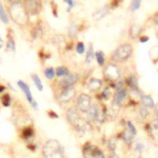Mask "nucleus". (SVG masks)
I'll return each instance as SVG.
<instances>
[{"label": "nucleus", "instance_id": "obj_6", "mask_svg": "<svg viewBox=\"0 0 158 158\" xmlns=\"http://www.w3.org/2000/svg\"><path fill=\"white\" fill-rule=\"evenodd\" d=\"M78 80V75L77 73H69L60 81V85L63 87H70L77 83Z\"/></svg>", "mask_w": 158, "mask_h": 158}, {"label": "nucleus", "instance_id": "obj_30", "mask_svg": "<svg viewBox=\"0 0 158 158\" xmlns=\"http://www.w3.org/2000/svg\"><path fill=\"white\" fill-rule=\"evenodd\" d=\"M28 3L29 4L30 10L33 12L36 11V9H38V6L37 1H28Z\"/></svg>", "mask_w": 158, "mask_h": 158}, {"label": "nucleus", "instance_id": "obj_4", "mask_svg": "<svg viewBox=\"0 0 158 158\" xmlns=\"http://www.w3.org/2000/svg\"><path fill=\"white\" fill-rule=\"evenodd\" d=\"M84 158H104L102 151L96 146L89 145L83 151Z\"/></svg>", "mask_w": 158, "mask_h": 158}, {"label": "nucleus", "instance_id": "obj_45", "mask_svg": "<svg viewBox=\"0 0 158 158\" xmlns=\"http://www.w3.org/2000/svg\"><path fill=\"white\" fill-rule=\"evenodd\" d=\"M109 158H119V157L115 154H112L109 157Z\"/></svg>", "mask_w": 158, "mask_h": 158}, {"label": "nucleus", "instance_id": "obj_5", "mask_svg": "<svg viewBox=\"0 0 158 158\" xmlns=\"http://www.w3.org/2000/svg\"><path fill=\"white\" fill-rule=\"evenodd\" d=\"M91 97L85 94L82 93L78 97L77 101V105L78 109L83 112H88L91 106Z\"/></svg>", "mask_w": 158, "mask_h": 158}, {"label": "nucleus", "instance_id": "obj_2", "mask_svg": "<svg viewBox=\"0 0 158 158\" xmlns=\"http://www.w3.org/2000/svg\"><path fill=\"white\" fill-rule=\"evenodd\" d=\"M12 18L18 23H23L26 20V14L20 4L16 2L12 5L10 9Z\"/></svg>", "mask_w": 158, "mask_h": 158}, {"label": "nucleus", "instance_id": "obj_47", "mask_svg": "<svg viewBox=\"0 0 158 158\" xmlns=\"http://www.w3.org/2000/svg\"><path fill=\"white\" fill-rule=\"evenodd\" d=\"M3 46V41L2 40H1V38H0V48H2Z\"/></svg>", "mask_w": 158, "mask_h": 158}, {"label": "nucleus", "instance_id": "obj_40", "mask_svg": "<svg viewBox=\"0 0 158 158\" xmlns=\"http://www.w3.org/2000/svg\"><path fill=\"white\" fill-rule=\"evenodd\" d=\"M49 114L50 115V116H51L52 118H56V117H58L57 115L55 112H54L53 111H51L50 112H49Z\"/></svg>", "mask_w": 158, "mask_h": 158}, {"label": "nucleus", "instance_id": "obj_13", "mask_svg": "<svg viewBox=\"0 0 158 158\" xmlns=\"http://www.w3.org/2000/svg\"><path fill=\"white\" fill-rule=\"evenodd\" d=\"M109 10V7L107 5L102 6L93 14V18L97 20L102 19L108 13Z\"/></svg>", "mask_w": 158, "mask_h": 158}, {"label": "nucleus", "instance_id": "obj_21", "mask_svg": "<svg viewBox=\"0 0 158 158\" xmlns=\"http://www.w3.org/2000/svg\"><path fill=\"white\" fill-rule=\"evenodd\" d=\"M94 57V51H93V47L92 44H90L89 46L88 51L86 52V62H90Z\"/></svg>", "mask_w": 158, "mask_h": 158}, {"label": "nucleus", "instance_id": "obj_34", "mask_svg": "<svg viewBox=\"0 0 158 158\" xmlns=\"http://www.w3.org/2000/svg\"><path fill=\"white\" fill-rule=\"evenodd\" d=\"M127 125L129 129V131L133 134V135H135L136 133V130L135 127V126L132 124V123L130 121H128L127 122Z\"/></svg>", "mask_w": 158, "mask_h": 158}, {"label": "nucleus", "instance_id": "obj_1", "mask_svg": "<svg viewBox=\"0 0 158 158\" xmlns=\"http://www.w3.org/2000/svg\"><path fill=\"white\" fill-rule=\"evenodd\" d=\"M43 153L46 158H64V152L60 144L57 140L47 141L43 147Z\"/></svg>", "mask_w": 158, "mask_h": 158}, {"label": "nucleus", "instance_id": "obj_19", "mask_svg": "<svg viewBox=\"0 0 158 158\" xmlns=\"http://www.w3.org/2000/svg\"><path fill=\"white\" fill-rule=\"evenodd\" d=\"M0 19L4 23H9V19L7 17V15L4 9V7L0 2Z\"/></svg>", "mask_w": 158, "mask_h": 158}, {"label": "nucleus", "instance_id": "obj_29", "mask_svg": "<svg viewBox=\"0 0 158 158\" xmlns=\"http://www.w3.org/2000/svg\"><path fill=\"white\" fill-rule=\"evenodd\" d=\"M85 45H84L83 43L80 42L77 44L76 51L78 54H83L85 52Z\"/></svg>", "mask_w": 158, "mask_h": 158}, {"label": "nucleus", "instance_id": "obj_16", "mask_svg": "<svg viewBox=\"0 0 158 158\" xmlns=\"http://www.w3.org/2000/svg\"><path fill=\"white\" fill-rule=\"evenodd\" d=\"M31 78H32L36 87L37 88V89L39 91H43V86L42 82H41L40 77L36 74H33V75H31Z\"/></svg>", "mask_w": 158, "mask_h": 158}, {"label": "nucleus", "instance_id": "obj_8", "mask_svg": "<svg viewBox=\"0 0 158 158\" xmlns=\"http://www.w3.org/2000/svg\"><path fill=\"white\" fill-rule=\"evenodd\" d=\"M75 93L76 91L74 87H67L60 94L59 99L62 102H67L74 98Z\"/></svg>", "mask_w": 158, "mask_h": 158}, {"label": "nucleus", "instance_id": "obj_12", "mask_svg": "<svg viewBox=\"0 0 158 158\" xmlns=\"http://www.w3.org/2000/svg\"><path fill=\"white\" fill-rule=\"evenodd\" d=\"M101 86L102 82L98 78H91L88 84V89L93 92H96L99 90Z\"/></svg>", "mask_w": 158, "mask_h": 158}, {"label": "nucleus", "instance_id": "obj_3", "mask_svg": "<svg viewBox=\"0 0 158 158\" xmlns=\"http://www.w3.org/2000/svg\"><path fill=\"white\" fill-rule=\"evenodd\" d=\"M132 52V47L130 44H124L118 46L114 52V58L122 61L127 59Z\"/></svg>", "mask_w": 158, "mask_h": 158}, {"label": "nucleus", "instance_id": "obj_42", "mask_svg": "<svg viewBox=\"0 0 158 158\" xmlns=\"http://www.w3.org/2000/svg\"><path fill=\"white\" fill-rule=\"evenodd\" d=\"M154 22L156 23V24L158 25V13L154 16Z\"/></svg>", "mask_w": 158, "mask_h": 158}, {"label": "nucleus", "instance_id": "obj_15", "mask_svg": "<svg viewBox=\"0 0 158 158\" xmlns=\"http://www.w3.org/2000/svg\"><path fill=\"white\" fill-rule=\"evenodd\" d=\"M141 102L146 107L152 108L154 106V101L152 99L148 96H143L141 97Z\"/></svg>", "mask_w": 158, "mask_h": 158}, {"label": "nucleus", "instance_id": "obj_39", "mask_svg": "<svg viewBox=\"0 0 158 158\" xmlns=\"http://www.w3.org/2000/svg\"><path fill=\"white\" fill-rule=\"evenodd\" d=\"M31 106L35 109V110H36V109H38V103L35 101H34L33 100V101L31 103Z\"/></svg>", "mask_w": 158, "mask_h": 158}, {"label": "nucleus", "instance_id": "obj_46", "mask_svg": "<svg viewBox=\"0 0 158 158\" xmlns=\"http://www.w3.org/2000/svg\"><path fill=\"white\" fill-rule=\"evenodd\" d=\"M156 112L157 116L158 117V103H157V104L156 106Z\"/></svg>", "mask_w": 158, "mask_h": 158}, {"label": "nucleus", "instance_id": "obj_28", "mask_svg": "<svg viewBox=\"0 0 158 158\" xmlns=\"http://www.w3.org/2000/svg\"><path fill=\"white\" fill-rule=\"evenodd\" d=\"M128 84L133 89H137L138 85H137V81L136 78L133 77H131L129 78L128 79Z\"/></svg>", "mask_w": 158, "mask_h": 158}, {"label": "nucleus", "instance_id": "obj_27", "mask_svg": "<svg viewBox=\"0 0 158 158\" xmlns=\"http://www.w3.org/2000/svg\"><path fill=\"white\" fill-rule=\"evenodd\" d=\"M7 48L8 50L11 51H14L15 49V43L13 40L12 39H9L7 42Z\"/></svg>", "mask_w": 158, "mask_h": 158}, {"label": "nucleus", "instance_id": "obj_35", "mask_svg": "<svg viewBox=\"0 0 158 158\" xmlns=\"http://www.w3.org/2000/svg\"><path fill=\"white\" fill-rule=\"evenodd\" d=\"M64 2L68 4L67 12H70L75 4V2L72 0H67V1H64Z\"/></svg>", "mask_w": 158, "mask_h": 158}, {"label": "nucleus", "instance_id": "obj_9", "mask_svg": "<svg viewBox=\"0 0 158 158\" xmlns=\"http://www.w3.org/2000/svg\"><path fill=\"white\" fill-rule=\"evenodd\" d=\"M88 116L91 120L101 121V114L99 108L97 105H93L88 111Z\"/></svg>", "mask_w": 158, "mask_h": 158}, {"label": "nucleus", "instance_id": "obj_18", "mask_svg": "<svg viewBox=\"0 0 158 158\" xmlns=\"http://www.w3.org/2000/svg\"><path fill=\"white\" fill-rule=\"evenodd\" d=\"M141 31V27L138 25H133L130 29V35L133 38L138 36Z\"/></svg>", "mask_w": 158, "mask_h": 158}, {"label": "nucleus", "instance_id": "obj_43", "mask_svg": "<svg viewBox=\"0 0 158 158\" xmlns=\"http://www.w3.org/2000/svg\"><path fill=\"white\" fill-rule=\"evenodd\" d=\"M149 40V38H148V37H146V36H143V38H141V39H140V41H141V42H146V41H147L148 40Z\"/></svg>", "mask_w": 158, "mask_h": 158}, {"label": "nucleus", "instance_id": "obj_10", "mask_svg": "<svg viewBox=\"0 0 158 158\" xmlns=\"http://www.w3.org/2000/svg\"><path fill=\"white\" fill-rule=\"evenodd\" d=\"M67 120L71 123H76L78 120L80 119L79 118V113L77 108L75 107H70L67 112L66 114Z\"/></svg>", "mask_w": 158, "mask_h": 158}, {"label": "nucleus", "instance_id": "obj_24", "mask_svg": "<svg viewBox=\"0 0 158 158\" xmlns=\"http://www.w3.org/2000/svg\"><path fill=\"white\" fill-rule=\"evenodd\" d=\"M1 102L2 104L7 107L10 104V97L8 94H5L1 97Z\"/></svg>", "mask_w": 158, "mask_h": 158}, {"label": "nucleus", "instance_id": "obj_38", "mask_svg": "<svg viewBox=\"0 0 158 158\" xmlns=\"http://www.w3.org/2000/svg\"><path fill=\"white\" fill-rule=\"evenodd\" d=\"M135 149H136L138 152H141V151L144 149V145H143L142 143H138V144L136 145Z\"/></svg>", "mask_w": 158, "mask_h": 158}, {"label": "nucleus", "instance_id": "obj_44", "mask_svg": "<svg viewBox=\"0 0 158 158\" xmlns=\"http://www.w3.org/2000/svg\"><path fill=\"white\" fill-rule=\"evenodd\" d=\"M5 89V87L2 85H0V93L2 92Z\"/></svg>", "mask_w": 158, "mask_h": 158}, {"label": "nucleus", "instance_id": "obj_36", "mask_svg": "<svg viewBox=\"0 0 158 158\" xmlns=\"http://www.w3.org/2000/svg\"><path fill=\"white\" fill-rule=\"evenodd\" d=\"M110 91L108 88H105V89L102 91V94H101V97L103 99H107L110 96Z\"/></svg>", "mask_w": 158, "mask_h": 158}, {"label": "nucleus", "instance_id": "obj_14", "mask_svg": "<svg viewBox=\"0 0 158 158\" xmlns=\"http://www.w3.org/2000/svg\"><path fill=\"white\" fill-rule=\"evenodd\" d=\"M126 91L125 90H120L115 95L114 97V103L117 105H119L122 101L123 100V99L125 98V96H126Z\"/></svg>", "mask_w": 158, "mask_h": 158}, {"label": "nucleus", "instance_id": "obj_31", "mask_svg": "<svg viewBox=\"0 0 158 158\" xmlns=\"http://www.w3.org/2000/svg\"><path fill=\"white\" fill-rule=\"evenodd\" d=\"M139 114L143 118H146L149 115V111L146 107H141L139 109Z\"/></svg>", "mask_w": 158, "mask_h": 158}, {"label": "nucleus", "instance_id": "obj_17", "mask_svg": "<svg viewBox=\"0 0 158 158\" xmlns=\"http://www.w3.org/2000/svg\"><path fill=\"white\" fill-rule=\"evenodd\" d=\"M122 138L127 144H130L133 139V135L128 130H125L122 133Z\"/></svg>", "mask_w": 158, "mask_h": 158}, {"label": "nucleus", "instance_id": "obj_20", "mask_svg": "<svg viewBox=\"0 0 158 158\" xmlns=\"http://www.w3.org/2000/svg\"><path fill=\"white\" fill-rule=\"evenodd\" d=\"M69 73V72L68 69L64 66L59 67L56 69V75L58 77H63V76L65 77Z\"/></svg>", "mask_w": 158, "mask_h": 158}, {"label": "nucleus", "instance_id": "obj_26", "mask_svg": "<svg viewBox=\"0 0 158 158\" xmlns=\"http://www.w3.org/2000/svg\"><path fill=\"white\" fill-rule=\"evenodd\" d=\"M77 27L75 24H72L69 28V33L70 36H75L77 33Z\"/></svg>", "mask_w": 158, "mask_h": 158}, {"label": "nucleus", "instance_id": "obj_41", "mask_svg": "<svg viewBox=\"0 0 158 158\" xmlns=\"http://www.w3.org/2000/svg\"><path fill=\"white\" fill-rule=\"evenodd\" d=\"M122 83H121V82H118V83H117L115 85V88L116 89H119L122 87Z\"/></svg>", "mask_w": 158, "mask_h": 158}, {"label": "nucleus", "instance_id": "obj_37", "mask_svg": "<svg viewBox=\"0 0 158 158\" xmlns=\"http://www.w3.org/2000/svg\"><path fill=\"white\" fill-rule=\"evenodd\" d=\"M151 127L153 130L158 131V118L154 120L151 124Z\"/></svg>", "mask_w": 158, "mask_h": 158}, {"label": "nucleus", "instance_id": "obj_32", "mask_svg": "<svg viewBox=\"0 0 158 158\" xmlns=\"http://www.w3.org/2000/svg\"><path fill=\"white\" fill-rule=\"evenodd\" d=\"M22 134L25 138H29L32 135L33 131L30 128H27L25 130H23Z\"/></svg>", "mask_w": 158, "mask_h": 158}, {"label": "nucleus", "instance_id": "obj_11", "mask_svg": "<svg viewBox=\"0 0 158 158\" xmlns=\"http://www.w3.org/2000/svg\"><path fill=\"white\" fill-rule=\"evenodd\" d=\"M17 84H18L20 88V89L23 91L24 94H25L28 102L31 104L33 101V96H32L30 90L28 86L24 81H23L22 80L18 81Z\"/></svg>", "mask_w": 158, "mask_h": 158}, {"label": "nucleus", "instance_id": "obj_22", "mask_svg": "<svg viewBox=\"0 0 158 158\" xmlns=\"http://www.w3.org/2000/svg\"><path fill=\"white\" fill-rule=\"evenodd\" d=\"M95 55H96L97 62L99 64V65H102L104 64V61H105L103 52L101 51H97L96 52Z\"/></svg>", "mask_w": 158, "mask_h": 158}, {"label": "nucleus", "instance_id": "obj_33", "mask_svg": "<svg viewBox=\"0 0 158 158\" xmlns=\"http://www.w3.org/2000/svg\"><path fill=\"white\" fill-rule=\"evenodd\" d=\"M140 3H141V1L139 0H135L132 2L131 4V9L133 10H137L140 6Z\"/></svg>", "mask_w": 158, "mask_h": 158}, {"label": "nucleus", "instance_id": "obj_25", "mask_svg": "<svg viewBox=\"0 0 158 158\" xmlns=\"http://www.w3.org/2000/svg\"><path fill=\"white\" fill-rule=\"evenodd\" d=\"M117 139L116 138H112L109 139L108 142V146L109 149L112 151H114L117 148Z\"/></svg>", "mask_w": 158, "mask_h": 158}, {"label": "nucleus", "instance_id": "obj_7", "mask_svg": "<svg viewBox=\"0 0 158 158\" xmlns=\"http://www.w3.org/2000/svg\"><path fill=\"white\" fill-rule=\"evenodd\" d=\"M106 77L110 80H116L120 77V72L118 69L114 65H108L104 72Z\"/></svg>", "mask_w": 158, "mask_h": 158}, {"label": "nucleus", "instance_id": "obj_23", "mask_svg": "<svg viewBox=\"0 0 158 158\" xmlns=\"http://www.w3.org/2000/svg\"><path fill=\"white\" fill-rule=\"evenodd\" d=\"M44 74L47 78H48L49 80H52V78H54L55 76V72L53 68L49 67V68H47L45 70Z\"/></svg>", "mask_w": 158, "mask_h": 158}]
</instances>
